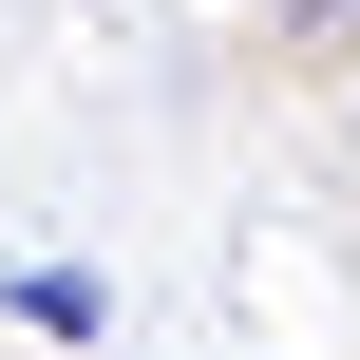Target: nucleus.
<instances>
[{
	"label": "nucleus",
	"instance_id": "f257e3e1",
	"mask_svg": "<svg viewBox=\"0 0 360 360\" xmlns=\"http://www.w3.org/2000/svg\"><path fill=\"white\" fill-rule=\"evenodd\" d=\"M0 304H19V323H38V342H95V323H114V285H95V266H19V285H0Z\"/></svg>",
	"mask_w": 360,
	"mask_h": 360
},
{
	"label": "nucleus",
	"instance_id": "f03ea898",
	"mask_svg": "<svg viewBox=\"0 0 360 360\" xmlns=\"http://www.w3.org/2000/svg\"><path fill=\"white\" fill-rule=\"evenodd\" d=\"M285 38H323V57H342V38H360V0H285Z\"/></svg>",
	"mask_w": 360,
	"mask_h": 360
}]
</instances>
